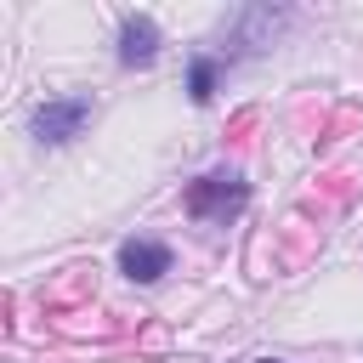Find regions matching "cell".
<instances>
[{
    "label": "cell",
    "instance_id": "obj_1",
    "mask_svg": "<svg viewBox=\"0 0 363 363\" xmlns=\"http://www.w3.org/2000/svg\"><path fill=\"white\" fill-rule=\"evenodd\" d=\"M289 23V11L284 6H238L233 17H227V28H221V62H233V57H244V51H261V45H272L278 40V28Z\"/></svg>",
    "mask_w": 363,
    "mask_h": 363
},
{
    "label": "cell",
    "instance_id": "obj_2",
    "mask_svg": "<svg viewBox=\"0 0 363 363\" xmlns=\"http://www.w3.org/2000/svg\"><path fill=\"white\" fill-rule=\"evenodd\" d=\"M91 96H45L34 113H28V130H34V142L40 147H62V142H74L85 125H91Z\"/></svg>",
    "mask_w": 363,
    "mask_h": 363
},
{
    "label": "cell",
    "instance_id": "obj_3",
    "mask_svg": "<svg viewBox=\"0 0 363 363\" xmlns=\"http://www.w3.org/2000/svg\"><path fill=\"white\" fill-rule=\"evenodd\" d=\"M244 199H250V182H244L238 170H210V176H199V182L187 187V216H199V221H227V216L244 210Z\"/></svg>",
    "mask_w": 363,
    "mask_h": 363
},
{
    "label": "cell",
    "instance_id": "obj_4",
    "mask_svg": "<svg viewBox=\"0 0 363 363\" xmlns=\"http://www.w3.org/2000/svg\"><path fill=\"white\" fill-rule=\"evenodd\" d=\"M159 45H164V34H159V23L147 11H125L119 17V62L125 68H147L159 57Z\"/></svg>",
    "mask_w": 363,
    "mask_h": 363
},
{
    "label": "cell",
    "instance_id": "obj_5",
    "mask_svg": "<svg viewBox=\"0 0 363 363\" xmlns=\"http://www.w3.org/2000/svg\"><path fill=\"white\" fill-rule=\"evenodd\" d=\"M119 272L130 284H159L170 272V244H159V238H125L119 244Z\"/></svg>",
    "mask_w": 363,
    "mask_h": 363
},
{
    "label": "cell",
    "instance_id": "obj_6",
    "mask_svg": "<svg viewBox=\"0 0 363 363\" xmlns=\"http://www.w3.org/2000/svg\"><path fill=\"white\" fill-rule=\"evenodd\" d=\"M221 68H227V62H221L216 51H199V57L187 62V96H193V102H210V96H216V74H221Z\"/></svg>",
    "mask_w": 363,
    "mask_h": 363
},
{
    "label": "cell",
    "instance_id": "obj_7",
    "mask_svg": "<svg viewBox=\"0 0 363 363\" xmlns=\"http://www.w3.org/2000/svg\"><path fill=\"white\" fill-rule=\"evenodd\" d=\"M255 363H284V357H255Z\"/></svg>",
    "mask_w": 363,
    "mask_h": 363
}]
</instances>
